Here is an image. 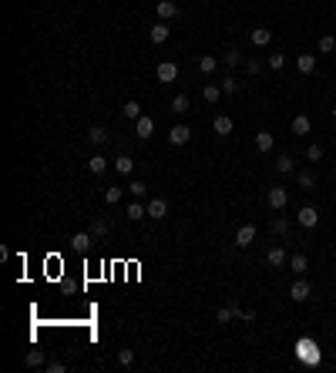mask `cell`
<instances>
[{
  "mask_svg": "<svg viewBox=\"0 0 336 373\" xmlns=\"http://www.w3.org/2000/svg\"><path fill=\"white\" fill-rule=\"evenodd\" d=\"M256 242V226H239L235 229V245H239V249H249V245Z\"/></svg>",
  "mask_w": 336,
  "mask_h": 373,
  "instance_id": "1",
  "label": "cell"
},
{
  "mask_svg": "<svg viewBox=\"0 0 336 373\" xmlns=\"http://www.w3.org/2000/svg\"><path fill=\"white\" fill-rule=\"evenodd\" d=\"M266 202H269V209H286V202H289V192L286 188H269V192H266Z\"/></svg>",
  "mask_w": 336,
  "mask_h": 373,
  "instance_id": "2",
  "label": "cell"
},
{
  "mask_svg": "<svg viewBox=\"0 0 336 373\" xmlns=\"http://www.w3.org/2000/svg\"><path fill=\"white\" fill-rule=\"evenodd\" d=\"M309 292H313V286L306 283V279H299V283H293V286H289V300L306 303V300H309Z\"/></svg>",
  "mask_w": 336,
  "mask_h": 373,
  "instance_id": "3",
  "label": "cell"
},
{
  "mask_svg": "<svg viewBox=\"0 0 336 373\" xmlns=\"http://www.w3.org/2000/svg\"><path fill=\"white\" fill-rule=\"evenodd\" d=\"M155 78H158L161 84H172V81L178 78V67L172 64V61H161V64H158V71H155Z\"/></svg>",
  "mask_w": 336,
  "mask_h": 373,
  "instance_id": "4",
  "label": "cell"
},
{
  "mask_svg": "<svg viewBox=\"0 0 336 373\" xmlns=\"http://www.w3.org/2000/svg\"><path fill=\"white\" fill-rule=\"evenodd\" d=\"M188 138H192V128L188 125H175V128L168 131V141L172 145H188Z\"/></svg>",
  "mask_w": 336,
  "mask_h": 373,
  "instance_id": "5",
  "label": "cell"
},
{
  "mask_svg": "<svg viewBox=\"0 0 336 373\" xmlns=\"http://www.w3.org/2000/svg\"><path fill=\"white\" fill-rule=\"evenodd\" d=\"M299 226H306V229H313L316 226V222H320V212H316V205H303V209H299Z\"/></svg>",
  "mask_w": 336,
  "mask_h": 373,
  "instance_id": "6",
  "label": "cell"
},
{
  "mask_svg": "<svg viewBox=\"0 0 336 373\" xmlns=\"http://www.w3.org/2000/svg\"><path fill=\"white\" fill-rule=\"evenodd\" d=\"M155 14H158V20H172V17H178V4L158 0V4H155Z\"/></svg>",
  "mask_w": 336,
  "mask_h": 373,
  "instance_id": "7",
  "label": "cell"
},
{
  "mask_svg": "<svg viewBox=\"0 0 336 373\" xmlns=\"http://www.w3.org/2000/svg\"><path fill=\"white\" fill-rule=\"evenodd\" d=\"M114 171H118V175H131V171H135V158H131V155H118V158H114Z\"/></svg>",
  "mask_w": 336,
  "mask_h": 373,
  "instance_id": "8",
  "label": "cell"
},
{
  "mask_svg": "<svg viewBox=\"0 0 336 373\" xmlns=\"http://www.w3.org/2000/svg\"><path fill=\"white\" fill-rule=\"evenodd\" d=\"M152 131H155V121L141 114V118L135 121V135H138V138H152Z\"/></svg>",
  "mask_w": 336,
  "mask_h": 373,
  "instance_id": "9",
  "label": "cell"
},
{
  "mask_svg": "<svg viewBox=\"0 0 336 373\" xmlns=\"http://www.w3.org/2000/svg\"><path fill=\"white\" fill-rule=\"evenodd\" d=\"M148 215H152V219H165L168 215V202L165 198H152V202H148Z\"/></svg>",
  "mask_w": 336,
  "mask_h": 373,
  "instance_id": "10",
  "label": "cell"
},
{
  "mask_svg": "<svg viewBox=\"0 0 336 373\" xmlns=\"http://www.w3.org/2000/svg\"><path fill=\"white\" fill-rule=\"evenodd\" d=\"M296 67H299V74H313V71H316V54H299L296 57Z\"/></svg>",
  "mask_w": 336,
  "mask_h": 373,
  "instance_id": "11",
  "label": "cell"
},
{
  "mask_svg": "<svg viewBox=\"0 0 336 373\" xmlns=\"http://www.w3.org/2000/svg\"><path fill=\"white\" fill-rule=\"evenodd\" d=\"M212 131L215 135H232V118L229 114H219L215 121H212Z\"/></svg>",
  "mask_w": 336,
  "mask_h": 373,
  "instance_id": "12",
  "label": "cell"
},
{
  "mask_svg": "<svg viewBox=\"0 0 336 373\" xmlns=\"http://www.w3.org/2000/svg\"><path fill=\"white\" fill-rule=\"evenodd\" d=\"M168 34H172V31H168L165 20H161V24H155L152 31H148V37H152V44H165V41H168Z\"/></svg>",
  "mask_w": 336,
  "mask_h": 373,
  "instance_id": "13",
  "label": "cell"
},
{
  "mask_svg": "<svg viewBox=\"0 0 336 373\" xmlns=\"http://www.w3.org/2000/svg\"><path fill=\"white\" fill-rule=\"evenodd\" d=\"M266 262H269L272 269H279V266H286V252H282L279 245H276V249H269V252H266Z\"/></svg>",
  "mask_w": 336,
  "mask_h": 373,
  "instance_id": "14",
  "label": "cell"
},
{
  "mask_svg": "<svg viewBox=\"0 0 336 373\" xmlns=\"http://www.w3.org/2000/svg\"><path fill=\"white\" fill-rule=\"evenodd\" d=\"M289 128H293V135H309V128H313V125H309V118H306V114H296Z\"/></svg>",
  "mask_w": 336,
  "mask_h": 373,
  "instance_id": "15",
  "label": "cell"
},
{
  "mask_svg": "<svg viewBox=\"0 0 336 373\" xmlns=\"http://www.w3.org/2000/svg\"><path fill=\"white\" fill-rule=\"evenodd\" d=\"M172 111H175V114H188V111H192V101H188V94L172 97Z\"/></svg>",
  "mask_w": 336,
  "mask_h": 373,
  "instance_id": "16",
  "label": "cell"
},
{
  "mask_svg": "<svg viewBox=\"0 0 336 373\" xmlns=\"http://www.w3.org/2000/svg\"><path fill=\"white\" fill-rule=\"evenodd\" d=\"M289 269H293V272H296V276H303L306 269H309V259H306L303 252H296V256H293V259H289Z\"/></svg>",
  "mask_w": 336,
  "mask_h": 373,
  "instance_id": "17",
  "label": "cell"
},
{
  "mask_svg": "<svg viewBox=\"0 0 336 373\" xmlns=\"http://www.w3.org/2000/svg\"><path fill=\"white\" fill-rule=\"evenodd\" d=\"M88 141H91V145H108V128L94 125V128L88 131Z\"/></svg>",
  "mask_w": 336,
  "mask_h": 373,
  "instance_id": "18",
  "label": "cell"
},
{
  "mask_svg": "<svg viewBox=\"0 0 336 373\" xmlns=\"http://www.w3.org/2000/svg\"><path fill=\"white\" fill-rule=\"evenodd\" d=\"M269 41H272V31H269V27H256V31H252V44H256V47H266Z\"/></svg>",
  "mask_w": 336,
  "mask_h": 373,
  "instance_id": "19",
  "label": "cell"
},
{
  "mask_svg": "<svg viewBox=\"0 0 336 373\" xmlns=\"http://www.w3.org/2000/svg\"><path fill=\"white\" fill-rule=\"evenodd\" d=\"M222 64H225V67H239V64H242V51H239V47H229V51L222 54Z\"/></svg>",
  "mask_w": 336,
  "mask_h": 373,
  "instance_id": "20",
  "label": "cell"
},
{
  "mask_svg": "<svg viewBox=\"0 0 336 373\" xmlns=\"http://www.w3.org/2000/svg\"><path fill=\"white\" fill-rule=\"evenodd\" d=\"M199 71H202V74H215V71H219V61H215L212 54H202V57H199Z\"/></svg>",
  "mask_w": 336,
  "mask_h": 373,
  "instance_id": "21",
  "label": "cell"
},
{
  "mask_svg": "<svg viewBox=\"0 0 336 373\" xmlns=\"http://www.w3.org/2000/svg\"><path fill=\"white\" fill-rule=\"evenodd\" d=\"M272 145H276V138H272V135H269V131H259V135H256V148H259V152H272Z\"/></svg>",
  "mask_w": 336,
  "mask_h": 373,
  "instance_id": "22",
  "label": "cell"
},
{
  "mask_svg": "<svg viewBox=\"0 0 336 373\" xmlns=\"http://www.w3.org/2000/svg\"><path fill=\"white\" fill-rule=\"evenodd\" d=\"M91 239H94L91 232H78L71 242H74V249H78V252H88V249H91Z\"/></svg>",
  "mask_w": 336,
  "mask_h": 373,
  "instance_id": "23",
  "label": "cell"
},
{
  "mask_svg": "<svg viewBox=\"0 0 336 373\" xmlns=\"http://www.w3.org/2000/svg\"><path fill=\"white\" fill-rule=\"evenodd\" d=\"M88 232L101 239V235H108V232H111V222H108V219H94V222H91V229H88Z\"/></svg>",
  "mask_w": 336,
  "mask_h": 373,
  "instance_id": "24",
  "label": "cell"
},
{
  "mask_svg": "<svg viewBox=\"0 0 336 373\" xmlns=\"http://www.w3.org/2000/svg\"><path fill=\"white\" fill-rule=\"evenodd\" d=\"M299 357L309 360V363H320V350L313 346V343H303V346H299Z\"/></svg>",
  "mask_w": 336,
  "mask_h": 373,
  "instance_id": "25",
  "label": "cell"
},
{
  "mask_svg": "<svg viewBox=\"0 0 336 373\" xmlns=\"http://www.w3.org/2000/svg\"><path fill=\"white\" fill-rule=\"evenodd\" d=\"M121 111H125V118H128V121H138V118H141V105H138V101H125V108H121Z\"/></svg>",
  "mask_w": 336,
  "mask_h": 373,
  "instance_id": "26",
  "label": "cell"
},
{
  "mask_svg": "<svg viewBox=\"0 0 336 373\" xmlns=\"http://www.w3.org/2000/svg\"><path fill=\"white\" fill-rule=\"evenodd\" d=\"M24 363L27 366H47V360H44V353H40V350H27Z\"/></svg>",
  "mask_w": 336,
  "mask_h": 373,
  "instance_id": "27",
  "label": "cell"
},
{
  "mask_svg": "<svg viewBox=\"0 0 336 373\" xmlns=\"http://www.w3.org/2000/svg\"><path fill=\"white\" fill-rule=\"evenodd\" d=\"M202 97H205V105H215L219 97H222V88H215V84H205V91H202Z\"/></svg>",
  "mask_w": 336,
  "mask_h": 373,
  "instance_id": "28",
  "label": "cell"
},
{
  "mask_svg": "<svg viewBox=\"0 0 336 373\" xmlns=\"http://www.w3.org/2000/svg\"><path fill=\"white\" fill-rule=\"evenodd\" d=\"M121 195H125V188L111 185V188H104V202H108V205H118V202H121Z\"/></svg>",
  "mask_w": 336,
  "mask_h": 373,
  "instance_id": "29",
  "label": "cell"
},
{
  "mask_svg": "<svg viewBox=\"0 0 336 373\" xmlns=\"http://www.w3.org/2000/svg\"><path fill=\"white\" fill-rule=\"evenodd\" d=\"M88 168L94 171V175H104V171H108V162H104L101 155H94V158H88Z\"/></svg>",
  "mask_w": 336,
  "mask_h": 373,
  "instance_id": "30",
  "label": "cell"
},
{
  "mask_svg": "<svg viewBox=\"0 0 336 373\" xmlns=\"http://www.w3.org/2000/svg\"><path fill=\"white\" fill-rule=\"evenodd\" d=\"M276 171H279V175H289V171H293V158H289V155H279V158H276Z\"/></svg>",
  "mask_w": 336,
  "mask_h": 373,
  "instance_id": "31",
  "label": "cell"
},
{
  "mask_svg": "<svg viewBox=\"0 0 336 373\" xmlns=\"http://www.w3.org/2000/svg\"><path fill=\"white\" fill-rule=\"evenodd\" d=\"M145 215H148V209H145V205H138V202H131V205H128V219H131V222L145 219Z\"/></svg>",
  "mask_w": 336,
  "mask_h": 373,
  "instance_id": "32",
  "label": "cell"
},
{
  "mask_svg": "<svg viewBox=\"0 0 336 373\" xmlns=\"http://www.w3.org/2000/svg\"><path fill=\"white\" fill-rule=\"evenodd\" d=\"M329 51H336V37L333 34H323L320 37V54H329Z\"/></svg>",
  "mask_w": 336,
  "mask_h": 373,
  "instance_id": "33",
  "label": "cell"
},
{
  "mask_svg": "<svg viewBox=\"0 0 336 373\" xmlns=\"http://www.w3.org/2000/svg\"><path fill=\"white\" fill-rule=\"evenodd\" d=\"M232 319H235V313H232V306H222V309H219V313H215V323H232Z\"/></svg>",
  "mask_w": 336,
  "mask_h": 373,
  "instance_id": "34",
  "label": "cell"
},
{
  "mask_svg": "<svg viewBox=\"0 0 336 373\" xmlns=\"http://www.w3.org/2000/svg\"><path fill=\"white\" fill-rule=\"evenodd\" d=\"M128 192H131V195H135V198H141V195H145V192H148V185H145V182H141V179H135V182H131V185H128Z\"/></svg>",
  "mask_w": 336,
  "mask_h": 373,
  "instance_id": "35",
  "label": "cell"
},
{
  "mask_svg": "<svg viewBox=\"0 0 336 373\" xmlns=\"http://www.w3.org/2000/svg\"><path fill=\"white\" fill-rule=\"evenodd\" d=\"M118 363L121 366H131V363H135V350H121V353H118Z\"/></svg>",
  "mask_w": 336,
  "mask_h": 373,
  "instance_id": "36",
  "label": "cell"
},
{
  "mask_svg": "<svg viewBox=\"0 0 336 373\" xmlns=\"http://www.w3.org/2000/svg\"><path fill=\"white\" fill-rule=\"evenodd\" d=\"M299 185L313 188V185H316V175H313V171H299Z\"/></svg>",
  "mask_w": 336,
  "mask_h": 373,
  "instance_id": "37",
  "label": "cell"
},
{
  "mask_svg": "<svg viewBox=\"0 0 336 373\" xmlns=\"http://www.w3.org/2000/svg\"><path fill=\"white\" fill-rule=\"evenodd\" d=\"M235 91H239V81H235V78H225L222 81V94H235Z\"/></svg>",
  "mask_w": 336,
  "mask_h": 373,
  "instance_id": "38",
  "label": "cell"
},
{
  "mask_svg": "<svg viewBox=\"0 0 336 373\" xmlns=\"http://www.w3.org/2000/svg\"><path fill=\"white\" fill-rule=\"evenodd\" d=\"M306 158H309V162H320V158H323V148L320 145H309V148H306Z\"/></svg>",
  "mask_w": 336,
  "mask_h": 373,
  "instance_id": "39",
  "label": "cell"
},
{
  "mask_svg": "<svg viewBox=\"0 0 336 373\" xmlns=\"http://www.w3.org/2000/svg\"><path fill=\"white\" fill-rule=\"evenodd\" d=\"M272 232H276V235H286L289 232V222L286 219H276V222H272Z\"/></svg>",
  "mask_w": 336,
  "mask_h": 373,
  "instance_id": "40",
  "label": "cell"
},
{
  "mask_svg": "<svg viewBox=\"0 0 336 373\" xmlns=\"http://www.w3.org/2000/svg\"><path fill=\"white\" fill-rule=\"evenodd\" d=\"M282 64H286V57H282V54H269V67H272V71H279Z\"/></svg>",
  "mask_w": 336,
  "mask_h": 373,
  "instance_id": "41",
  "label": "cell"
},
{
  "mask_svg": "<svg viewBox=\"0 0 336 373\" xmlns=\"http://www.w3.org/2000/svg\"><path fill=\"white\" fill-rule=\"evenodd\" d=\"M47 373H64V363H61V360H51V363H47Z\"/></svg>",
  "mask_w": 336,
  "mask_h": 373,
  "instance_id": "42",
  "label": "cell"
},
{
  "mask_svg": "<svg viewBox=\"0 0 336 373\" xmlns=\"http://www.w3.org/2000/svg\"><path fill=\"white\" fill-rule=\"evenodd\" d=\"M246 71L249 74H259V61H246Z\"/></svg>",
  "mask_w": 336,
  "mask_h": 373,
  "instance_id": "43",
  "label": "cell"
},
{
  "mask_svg": "<svg viewBox=\"0 0 336 373\" xmlns=\"http://www.w3.org/2000/svg\"><path fill=\"white\" fill-rule=\"evenodd\" d=\"M333 118H336V108H333Z\"/></svg>",
  "mask_w": 336,
  "mask_h": 373,
  "instance_id": "44",
  "label": "cell"
}]
</instances>
